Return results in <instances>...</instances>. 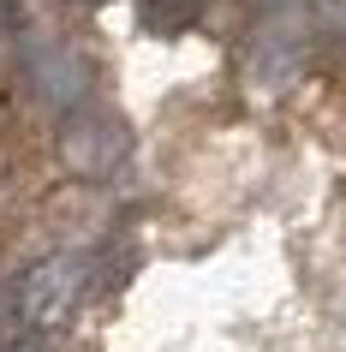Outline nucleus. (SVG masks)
Segmentation results:
<instances>
[{"instance_id": "f257e3e1", "label": "nucleus", "mask_w": 346, "mask_h": 352, "mask_svg": "<svg viewBox=\"0 0 346 352\" xmlns=\"http://www.w3.org/2000/svg\"><path fill=\"white\" fill-rule=\"evenodd\" d=\"M305 19H263L251 36V78L257 84H269V90H281L287 78H299V66H305Z\"/></svg>"}, {"instance_id": "20e7f679", "label": "nucleus", "mask_w": 346, "mask_h": 352, "mask_svg": "<svg viewBox=\"0 0 346 352\" xmlns=\"http://www.w3.org/2000/svg\"><path fill=\"white\" fill-rule=\"evenodd\" d=\"M263 19H305V0H257Z\"/></svg>"}, {"instance_id": "f03ea898", "label": "nucleus", "mask_w": 346, "mask_h": 352, "mask_svg": "<svg viewBox=\"0 0 346 352\" xmlns=\"http://www.w3.org/2000/svg\"><path fill=\"white\" fill-rule=\"evenodd\" d=\"M209 0H144V24L149 30H185V24L203 19Z\"/></svg>"}, {"instance_id": "7ed1b4c3", "label": "nucleus", "mask_w": 346, "mask_h": 352, "mask_svg": "<svg viewBox=\"0 0 346 352\" xmlns=\"http://www.w3.org/2000/svg\"><path fill=\"white\" fill-rule=\"evenodd\" d=\"M305 30L346 48V0H305Z\"/></svg>"}]
</instances>
